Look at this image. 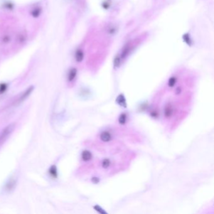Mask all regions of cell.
<instances>
[{
	"label": "cell",
	"mask_w": 214,
	"mask_h": 214,
	"mask_svg": "<svg viewBox=\"0 0 214 214\" xmlns=\"http://www.w3.org/2000/svg\"><path fill=\"white\" fill-rule=\"evenodd\" d=\"M77 70L75 68H70L68 73V76H67L68 80L69 82L73 81L77 77Z\"/></svg>",
	"instance_id": "cell-9"
},
{
	"label": "cell",
	"mask_w": 214,
	"mask_h": 214,
	"mask_svg": "<svg viewBox=\"0 0 214 214\" xmlns=\"http://www.w3.org/2000/svg\"><path fill=\"white\" fill-rule=\"evenodd\" d=\"M1 43H4V44H7L10 41V36L9 35H3L1 38Z\"/></svg>",
	"instance_id": "cell-17"
},
{
	"label": "cell",
	"mask_w": 214,
	"mask_h": 214,
	"mask_svg": "<svg viewBox=\"0 0 214 214\" xmlns=\"http://www.w3.org/2000/svg\"><path fill=\"white\" fill-rule=\"evenodd\" d=\"M7 89V85L5 83L0 84V93H3Z\"/></svg>",
	"instance_id": "cell-18"
},
{
	"label": "cell",
	"mask_w": 214,
	"mask_h": 214,
	"mask_svg": "<svg viewBox=\"0 0 214 214\" xmlns=\"http://www.w3.org/2000/svg\"><path fill=\"white\" fill-rule=\"evenodd\" d=\"M176 83H177V78L175 76H172L169 78L168 81V86L170 88H173L176 85Z\"/></svg>",
	"instance_id": "cell-12"
},
{
	"label": "cell",
	"mask_w": 214,
	"mask_h": 214,
	"mask_svg": "<svg viewBox=\"0 0 214 214\" xmlns=\"http://www.w3.org/2000/svg\"><path fill=\"white\" fill-rule=\"evenodd\" d=\"M15 128V124L14 123L10 124L4 127L0 132V146L6 140L9 136L12 133Z\"/></svg>",
	"instance_id": "cell-1"
},
{
	"label": "cell",
	"mask_w": 214,
	"mask_h": 214,
	"mask_svg": "<svg viewBox=\"0 0 214 214\" xmlns=\"http://www.w3.org/2000/svg\"><path fill=\"white\" fill-rule=\"evenodd\" d=\"M131 46H131V43H128L126 45H125L122 48V50L120 55V56L122 60L126 58L128 54L129 53V52L131 50Z\"/></svg>",
	"instance_id": "cell-7"
},
{
	"label": "cell",
	"mask_w": 214,
	"mask_h": 214,
	"mask_svg": "<svg viewBox=\"0 0 214 214\" xmlns=\"http://www.w3.org/2000/svg\"><path fill=\"white\" fill-rule=\"evenodd\" d=\"M99 139L104 143L109 142L113 139L112 132L109 130H104L99 134Z\"/></svg>",
	"instance_id": "cell-2"
},
{
	"label": "cell",
	"mask_w": 214,
	"mask_h": 214,
	"mask_svg": "<svg viewBox=\"0 0 214 214\" xmlns=\"http://www.w3.org/2000/svg\"><path fill=\"white\" fill-rule=\"evenodd\" d=\"M122 62V59L120 56V55H116L113 60V65L115 68L119 67Z\"/></svg>",
	"instance_id": "cell-15"
},
{
	"label": "cell",
	"mask_w": 214,
	"mask_h": 214,
	"mask_svg": "<svg viewBox=\"0 0 214 214\" xmlns=\"http://www.w3.org/2000/svg\"><path fill=\"white\" fill-rule=\"evenodd\" d=\"M81 157H82V159L83 161L87 162V161H90L92 159L93 154L90 151L85 149V150L82 151V154H81Z\"/></svg>",
	"instance_id": "cell-8"
},
{
	"label": "cell",
	"mask_w": 214,
	"mask_h": 214,
	"mask_svg": "<svg viewBox=\"0 0 214 214\" xmlns=\"http://www.w3.org/2000/svg\"><path fill=\"white\" fill-rule=\"evenodd\" d=\"M127 115L126 113H122L119 117V119H118V122L121 125H123V124H125L127 122Z\"/></svg>",
	"instance_id": "cell-14"
},
{
	"label": "cell",
	"mask_w": 214,
	"mask_h": 214,
	"mask_svg": "<svg viewBox=\"0 0 214 214\" xmlns=\"http://www.w3.org/2000/svg\"><path fill=\"white\" fill-rule=\"evenodd\" d=\"M27 36L26 32L24 31H21L17 34L16 41L19 45L23 44L27 40Z\"/></svg>",
	"instance_id": "cell-5"
},
{
	"label": "cell",
	"mask_w": 214,
	"mask_h": 214,
	"mask_svg": "<svg viewBox=\"0 0 214 214\" xmlns=\"http://www.w3.org/2000/svg\"><path fill=\"white\" fill-rule=\"evenodd\" d=\"M33 88L34 87L33 86H31L26 91H24V92L23 93V94L17 99V100L15 102V105H18V104H20L21 102H23L30 95V94L33 90Z\"/></svg>",
	"instance_id": "cell-3"
},
{
	"label": "cell",
	"mask_w": 214,
	"mask_h": 214,
	"mask_svg": "<svg viewBox=\"0 0 214 214\" xmlns=\"http://www.w3.org/2000/svg\"><path fill=\"white\" fill-rule=\"evenodd\" d=\"M84 57L83 52L82 50L78 49L75 51V59L77 62H81Z\"/></svg>",
	"instance_id": "cell-10"
},
{
	"label": "cell",
	"mask_w": 214,
	"mask_h": 214,
	"mask_svg": "<svg viewBox=\"0 0 214 214\" xmlns=\"http://www.w3.org/2000/svg\"><path fill=\"white\" fill-rule=\"evenodd\" d=\"M16 185V179L14 178H10L4 185V190L6 191H11L13 190Z\"/></svg>",
	"instance_id": "cell-4"
},
{
	"label": "cell",
	"mask_w": 214,
	"mask_h": 214,
	"mask_svg": "<svg viewBox=\"0 0 214 214\" xmlns=\"http://www.w3.org/2000/svg\"><path fill=\"white\" fill-rule=\"evenodd\" d=\"M112 165V161L111 159L109 158H105L102 159L100 162V166L102 169H108Z\"/></svg>",
	"instance_id": "cell-6"
},
{
	"label": "cell",
	"mask_w": 214,
	"mask_h": 214,
	"mask_svg": "<svg viewBox=\"0 0 214 214\" xmlns=\"http://www.w3.org/2000/svg\"><path fill=\"white\" fill-rule=\"evenodd\" d=\"M31 13L33 17H38L39 16L40 14L41 13V9L40 7H36L34 8L31 11Z\"/></svg>",
	"instance_id": "cell-16"
},
{
	"label": "cell",
	"mask_w": 214,
	"mask_h": 214,
	"mask_svg": "<svg viewBox=\"0 0 214 214\" xmlns=\"http://www.w3.org/2000/svg\"><path fill=\"white\" fill-rule=\"evenodd\" d=\"M183 38H184V40L185 42H186L188 45L190 44V42H191V40L189 37V36L188 35H185L184 36H183Z\"/></svg>",
	"instance_id": "cell-19"
},
{
	"label": "cell",
	"mask_w": 214,
	"mask_h": 214,
	"mask_svg": "<svg viewBox=\"0 0 214 214\" xmlns=\"http://www.w3.org/2000/svg\"><path fill=\"white\" fill-rule=\"evenodd\" d=\"M49 174H50V176L54 178H56L57 176H58V173H57V169L56 166L55 165H52L50 169H49Z\"/></svg>",
	"instance_id": "cell-13"
},
{
	"label": "cell",
	"mask_w": 214,
	"mask_h": 214,
	"mask_svg": "<svg viewBox=\"0 0 214 214\" xmlns=\"http://www.w3.org/2000/svg\"><path fill=\"white\" fill-rule=\"evenodd\" d=\"M116 102H117V103L119 105H120V106H122V107H126V99H125L124 96L122 94H120V95L117 97Z\"/></svg>",
	"instance_id": "cell-11"
}]
</instances>
